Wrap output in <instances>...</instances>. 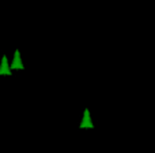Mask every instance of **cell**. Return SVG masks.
Instances as JSON below:
<instances>
[{"mask_svg": "<svg viewBox=\"0 0 155 153\" xmlns=\"http://www.w3.org/2000/svg\"><path fill=\"white\" fill-rule=\"evenodd\" d=\"M11 68L12 70H23V64H22V59H21V52L19 49H15L14 52V59H12V63H11Z\"/></svg>", "mask_w": 155, "mask_h": 153, "instance_id": "obj_1", "label": "cell"}, {"mask_svg": "<svg viewBox=\"0 0 155 153\" xmlns=\"http://www.w3.org/2000/svg\"><path fill=\"white\" fill-rule=\"evenodd\" d=\"M0 75H12V68L11 66H8L5 55L2 57V63H0Z\"/></svg>", "mask_w": 155, "mask_h": 153, "instance_id": "obj_2", "label": "cell"}, {"mask_svg": "<svg viewBox=\"0 0 155 153\" xmlns=\"http://www.w3.org/2000/svg\"><path fill=\"white\" fill-rule=\"evenodd\" d=\"M94 124L91 123V118H90V111L84 110L83 112V119H82V123H80V129H93Z\"/></svg>", "mask_w": 155, "mask_h": 153, "instance_id": "obj_3", "label": "cell"}]
</instances>
